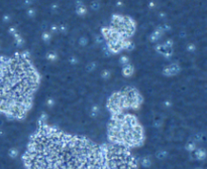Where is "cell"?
Returning <instances> with one entry per match:
<instances>
[{
    "mask_svg": "<svg viewBox=\"0 0 207 169\" xmlns=\"http://www.w3.org/2000/svg\"><path fill=\"white\" fill-rule=\"evenodd\" d=\"M196 169H202V168H196Z\"/></svg>",
    "mask_w": 207,
    "mask_h": 169,
    "instance_id": "obj_17",
    "label": "cell"
},
{
    "mask_svg": "<svg viewBox=\"0 0 207 169\" xmlns=\"http://www.w3.org/2000/svg\"><path fill=\"white\" fill-rule=\"evenodd\" d=\"M51 37H52V35H51V33L50 32H44V34H43V39L45 40V41H49L50 39H51Z\"/></svg>",
    "mask_w": 207,
    "mask_h": 169,
    "instance_id": "obj_13",
    "label": "cell"
},
{
    "mask_svg": "<svg viewBox=\"0 0 207 169\" xmlns=\"http://www.w3.org/2000/svg\"><path fill=\"white\" fill-rule=\"evenodd\" d=\"M194 156L198 160H203L206 157V151H205L204 149H201V148L196 149L195 150V153H194Z\"/></svg>",
    "mask_w": 207,
    "mask_h": 169,
    "instance_id": "obj_3",
    "label": "cell"
},
{
    "mask_svg": "<svg viewBox=\"0 0 207 169\" xmlns=\"http://www.w3.org/2000/svg\"><path fill=\"white\" fill-rule=\"evenodd\" d=\"M111 77V72L108 69H104L101 71V78L103 80H109V78Z\"/></svg>",
    "mask_w": 207,
    "mask_h": 169,
    "instance_id": "obj_8",
    "label": "cell"
},
{
    "mask_svg": "<svg viewBox=\"0 0 207 169\" xmlns=\"http://www.w3.org/2000/svg\"><path fill=\"white\" fill-rule=\"evenodd\" d=\"M122 74H123V77H125V78H129V77H131L134 74V72H135V68H134V66L133 65H130V64H128V65H126V66H123V68H122Z\"/></svg>",
    "mask_w": 207,
    "mask_h": 169,
    "instance_id": "obj_2",
    "label": "cell"
},
{
    "mask_svg": "<svg viewBox=\"0 0 207 169\" xmlns=\"http://www.w3.org/2000/svg\"><path fill=\"white\" fill-rule=\"evenodd\" d=\"M180 69H181V68H180L179 65H177V64H172V65L167 66V67L164 68L163 72H164L165 76L172 77V76H175V74H177V73L180 71Z\"/></svg>",
    "mask_w": 207,
    "mask_h": 169,
    "instance_id": "obj_1",
    "label": "cell"
},
{
    "mask_svg": "<svg viewBox=\"0 0 207 169\" xmlns=\"http://www.w3.org/2000/svg\"><path fill=\"white\" fill-rule=\"evenodd\" d=\"M187 50H188V51H194V50H195V45H194L193 43H190L189 45L187 46Z\"/></svg>",
    "mask_w": 207,
    "mask_h": 169,
    "instance_id": "obj_16",
    "label": "cell"
},
{
    "mask_svg": "<svg viewBox=\"0 0 207 169\" xmlns=\"http://www.w3.org/2000/svg\"><path fill=\"white\" fill-rule=\"evenodd\" d=\"M186 149L188 150V151H194V150L196 149V144L194 142H190V143H188L186 145Z\"/></svg>",
    "mask_w": 207,
    "mask_h": 169,
    "instance_id": "obj_11",
    "label": "cell"
},
{
    "mask_svg": "<svg viewBox=\"0 0 207 169\" xmlns=\"http://www.w3.org/2000/svg\"><path fill=\"white\" fill-rule=\"evenodd\" d=\"M161 34H162V30L161 29L156 30L155 32H153L152 35H150V40H152V41H157L159 39V37L161 36Z\"/></svg>",
    "mask_w": 207,
    "mask_h": 169,
    "instance_id": "obj_5",
    "label": "cell"
},
{
    "mask_svg": "<svg viewBox=\"0 0 207 169\" xmlns=\"http://www.w3.org/2000/svg\"><path fill=\"white\" fill-rule=\"evenodd\" d=\"M9 155H10L12 158H15V157L18 155L17 150H16V149H11V150H10V152H9Z\"/></svg>",
    "mask_w": 207,
    "mask_h": 169,
    "instance_id": "obj_14",
    "label": "cell"
},
{
    "mask_svg": "<svg viewBox=\"0 0 207 169\" xmlns=\"http://www.w3.org/2000/svg\"><path fill=\"white\" fill-rule=\"evenodd\" d=\"M167 156H168V153H167V151H164V150H162V151H159L157 153V158L158 159H161V160L165 159Z\"/></svg>",
    "mask_w": 207,
    "mask_h": 169,
    "instance_id": "obj_9",
    "label": "cell"
},
{
    "mask_svg": "<svg viewBox=\"0 0 207 169\" xmlns=\"http://www.w3.org/2000/svg\"><path fill=\"white\" fill-rule=\"evenodd\" d=\"M55 104V101H54V99L53 98H50L48 101H47V105H48V107H53V105Z\"/></svg>",
    "mask_w": 207,
    "mask_h": 169,
    "instance_id": "obj_15",
    "label": "cell"
},
{
    "mask_svg": "<svg viewBox=\"0 0 207 169\" xmlns=\"http://www.w3.org/2000/svg\"><path fill=\"white\" fill-rule=\"evenodd\" d=\"M141 165L145 168H148L150 165H152V159H150L148 156H145L141 159Z\"/></svg>",
    "mask_w": 207,
    "mask_h": 169,
    "instance_id": "obj_4",
    "label": "cell"
},
{
    "mask_svg": "<svg viewBox=\"0 0 207 169\" xmlns=\"http://www.w3.org/2000/svg\"><path fill=\"white\" fill-rule=\"evenodd\" d=\"M47 59L49 60V61H55L56 59H57V55H56V53L54 52V51H50L48 54H47Z\"/></svg>",
    "mask_w": 207,
    "mask_h": 169,
    "instance_id": "obj_12",
    "label": "cell"
},
{
    "mask_svg": "<svg viewBox=\"0 0 207 169\" xmlns=\"http://www.w3.org/2000/svg\"><path fill=\"white\" fill-rule=\"evenodd\" d=\"M100 113V109H99V107L97 106V105H93L92 106V108H91V110H90V114H91V116H97L98 114Z\"/></svg>",
    "mask_w": 207,
    "mask_h": 169,
    "instance_id": "obj_6",
    "label": "cell"
},
{
    "mask_svg": "<svg viewBox=\"0 0 207 169\" xmlns=\"http://www.w3.org/2000/svg\"><path fill=\"white\" fill-rule=\"evenodd\" d=\"M76 10H77V13L79 14V15H84L86 12H87V9H86V7L82 4V3H80L77 7H76Z\"/></svg>",
    "mask_w": 207,
    "mask_h": 169,
    "instance_id": "obj_7",
    "label": "cell"
},
{
    "mask_svg": "<svg viewBox=\"0 0 207 169\" xmlns=\"http://www.w3.org/2000/svg\"><path fill=\"white\" fill-rule=\"evenodd\" d=\"M128 62H129V60H128V58L126 55H122V56H120V59H119V63H120V65H122V66H126V65H128Z\"/></svg>",
    "mask_w": 207,
    "mask_h": 169,
    "instance_id": "obj_10",
    "label": "cell"
}]
</instances>
